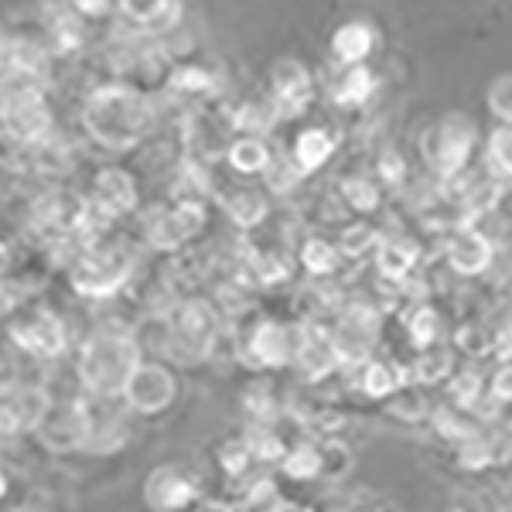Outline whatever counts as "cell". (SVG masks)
<instances>
[{"label": "cell", "instance_id": "1", "mask_svg": "<svg viewBox=\"0 0 512 512\" xmlns=\"http://www.w3.org/2000/svg\"><path fill=\"white\" fill-rule=\"evenodd\" d=\"M82 127L99 147L127 151L151 134L154 106L130 82H103L86 96L82 106Z\"/></svg>", "mask_w": 512, "mask_h": 512}, {"label": "cell", "instance_id": "2", "mask_svg": "<svg viewBox=\"0 0 512 512\" xmlns=\"http://www.w3.org/2000/svg\"><path fill=\"white\" fill-rule=\"evenodd\" d=\"M144 359L137 328L123 321H99V325L82 338L76 355V379L86 396H120L130 369Z\"/></svg>", "mask_w": 512, "mask_h": 512}, {"label": "cell", "instance_id": "3", "mask_svg": "<svg viewBox=\"0 0 512 512\" xmlns=\"http://www.w3.org/2000/svg\"><path fill=\"white\" fill-rule=\"evenodd\" d=\"M161 321V352L175 362L212 359L222 338V311L209 297H178Z\"/></svg>", "mask_w": 512, "mask_h": 512}, {"label": "cell", "instance_id": "4", "mask_svg": "<svg viewBox=\"0 0 512 512\" xmlns=\"http://www.w3.org/2000/svg\"><path fill=\"white\" fill-rule=\"evenodd\" d=\"M140 250L127 239H93L69 270V284L82 301H110L137 277Z\"/></svg>", "mask_w": 512, "mask_h": 512}, {"label": "cell", "instance_id": "5", "mask_svg": "<svg viewBox=\"0 0 512 512\" xmlns=\"http://www.w3.org/2000/svg\"><path fill=\"white\" fill-rule=\"evenodd\" d=\"M55 117L48 103L45 82L4 79L0 82V134L11 144L41 147L52 140Z\"/></svg>", "mask_w": 512, "mask_h": 512}, {"label": "cell", "instance_id": "6", "mask_svg": "<svg viewBox=\"0 0 512 512\" xmlns=\"http://www.w3.org/2000/svg\"><path fill=\"white\" fill-rule=\"evenodd\" d=\"M332 349L338 373L362 366L369 355H376L379 332H383V311L373 301H342L335 308V318L328 321Z\"/></svg>", "mask_w": 512, "mask_h": 512}, {"label": "cell", "instance_id": "7", "mask_svg": "<svg viewBox=\"0 0 512 512\" xmlns=\"http://www.w3.org/2000/svg\"><path fill=\"white\" fill-rule=\"evenodd\" d=\"M31 233L48 246L62 243H93L99 229L89 219L86 195L79 192H45L31 205Z\"/></svg>", "mask_w": 512, "mask_h": 512}, {"label": "cell", "instance_id": "8", "mask_svg": "<svg viewBox=\"0 0 512 512\" xmlns=\"http://www.w3.org/2000/svg\"><path fill=\"white\" fill-rule=\"evenodd\" d=\"M475 144H478L475 120L461 117V113H448L444 120H437L434 127L424 130L420 154H424V164L441 181H458L468 171Z\"/></svg>", "mask_w": 512, "mask_h": 512}, {"label": "cell", "instance_id": "9", "mask_svg": "<svg viewBox=\"0 0 512 512\" xmlns=\"http://www.w3.org/2000/svg\"><path fill=\"white\" fill-rule=\"evenodd\" d=\"M7 338L14 342V349H21L31 359L52 362L69 352L65 321L48 304H14L7 311Z\"/></svg>", "mask_w": 512, "mask_h": 512}, {"label": "cell", "instance_id": "10", "mask_svg": "<svg viewBox=\"0 0 512 512\" xmlns=\"http://www.w3.org/2000/svg\"><path fill=\"white\" fill-rule=\"evenodd\" d=\"M297 342V325L274 315H256L250 325L236 332V352L256 373H280L291 369Z\"/></svg>", "mask_w": 512, "mask_h": 512}, {"label": "cell", "instance_id": "11", "mask_svg": "<svg viewBox=\"0 0 512 512\" xmlns=\"http://www.w3.org/2000/svg\"><path fill=\"white\" fill-rule=\"evenodd\" d=\"M205 226V202L198 195H175V202L154 205L144 216V243L158 253L185 250Z\"/></svg>", "mask_w": 512, "mask_h": 512}, {"label": "cell", "instance_id": "12", "mask_svg": "<svg viewBox=\"0 0 512 512\" xmlns=\"http://www.w3.org/2000/svg\"><path fill=\"white\" fill-rule=\"evenodd\" d=\"M120 403L134 417H144V420L164 417L178 403L175 369L161 359H140L137 366L130 369L127 383H123Z\"/></svg>", "mask_w": 512, "mask_h": 512}, {"label": "cell", "instance_id": "13", "mask_svg": "<svg viewBox=\"0 0 512 512\" xmlns=\"http://www.w3.org/2000/svg\"><path fill=\"white\" fill-rule=\"evenodd\" d=\"M82 417H86V448L82 454H117L130 444V410L120 403V396H86L82 393Z\"/></svg>", "mask_w": 512, "mask_h": 512}, {"label": "cell", "instance_id": "14", "mask_svg": "<svg viewBox=\"0 0 512 512\" xmlns=\"http://www.w3.org/2000/svg\"><path fill=\"white\" fill-rule=\"evenodd\" d=\"M52 393L28 379H0V437L35 434L38 420L45 417Z\"/></svg>", "mask_w": 512, "mask_h": 512}, {"label": "cell", "instance_id": "15", "mask_svg": "<svg viewBox=\"0 0 512 512\" xmlns=\"http://www.w3.org/2000/svg\"><path fill=\"white\" fill-rule=\"evenodd\" d=\"M198 499H202V478L178 461H164L144 478V506L151 512H188Z\"/></svg>", "mask_w": 512, "mask_h": 512}, {"label": "cell", "instance_id": "16", "mask_svg": "<svg viewBox=\"0 0 512 512\" xmlns=\"http://www.w3.org/2000/svg\"><path fill=\"white\" fill-rule=\"evenodd\" d=\"M86 205H89V219L93 226L103 233L110 222H117L123 216L137 209V181L130 171L123 168H103L96 171L93 185L86 192Z\"/></svg>", "mask_w": 512, "mask_h": 512}, {"label": "cell", "instance_id": "17", "mask_svg": "<svg viewBox=\"0 0 512 512\" xmlns=\"http://www.w3.org/2000/svg\"><path fill=\"white\" fill-rule=\"evenodd\" d=\"M31 437H35L48 454H59V458H65V454H82V448H86L82 396H76V400H55L52 396L45 417L38 420Z\"/></svg>", "mask_w": 512, "mask_h": 512}, {"label": "cell", "instance_id": "18", "mask_svg": "<svg viewBox=\"0 0 512 512\" xmlns=\"http://www.w3.org/2000/svg\"><path fill=\"white\" fill-rule=\"evenodd\" d=\"M291 366L297 376L308 386L325 383L328 376L338 373L335 349H332V332H328V321L321 318H304L297 325V342H294V359Z\"/></svg>", "mask_w": 512, "mask_h": 512}, {"label": "cell", "instance_id": "19", "mask_svg": "<svg viewBox=\"0 0 512 512\" xmlns=\"http://www.w3.org/2000/svg\"><path fill=\"white\" fill-rule=\"evenodd\" d=\"M311 96H315V79H311L308 65H301L297 59H280L274 65V76H270V110H274V117H301L311 106Z\"/></svg>", "mask_w": 512, "mask_h": 512}, {"label": "cell", "instance_id": "20", "mask_svg": "<svg viewBox=\"0 0 512 512\" xmlns=\"http://www.w3.org/2000/svg\"><path fill=\"white\" fill-rule=\"evenodd\" d=\"M444 263L454 277L475 280L482 274H489V267L495 263V246L492 239L475 226H458L444 243Z\"/></svg>", "mask_w": 512, "mask_h": 512}, {"label": "cell", "instance_id": "21", "mask_svg": "<svg viewBox=\"0 0 512 512\" xmlns=\"http://www.w3.org/2000/svg\"><path fill=\"white\" fill-rule=\"evenodd\" d=\"M349 373H355V390L376 403H383L386 396L400 390L403 383H410L407 366H403L400 359H386V355H369L362 366L349 369Z\"/></svg>", "mask_w": 512, "mask_h": 512}, {"label": "cell", "instance_id": "22", "mask_svg": "<svg viewBox=\"0 0 512 512\" xmlns=\"http://www.w3.org/2000/svg\"><path fill=\"white\" fill-rule=\"evenodd\" d=\"M417 260H420V246L410 236H400V233H393V236L383 233L373 250V263H376L379 277L390 280V284H407Z\"/></svg>", "mask_w": 512, "mask_h": 512}, {"label": "cell", "instance_id": "23", "mask_svg": "<svg viewBox=\"0 0 512 512\" xmlns=\"http://www.w3.org/2000/svg\"><path fill=\"white\" fill-rule=\"evenodd\" d=\"M216 195H219L222 212H226V216L233 219V226L239 229H260L263 222L270 219V198L263 192H256V188L226 185V188H219Z\"/></svg>", "mask_w": 512, "mask_h": 512}, {"label": "cell", "instance_id": "24", "mask_svg": "<svg viewBox=\"0 0 512 512\" xmlns=\"http://www.w3.org/2000/svg\"><path fill=\"white\" fill-rule=\"evenodd\" d=\"M120 14L144 35H164L178 28L181 0H120Z\"/></svg>", "mask_w": 512, "mask_h": 512}, {"label": "cell", "instance_id": "25", "mask_svg": "<svg viewBox=\"0 0 512 512\" xmlns=\"http://www.w3.org/2000/svg\"><path fill=\"white\" fill-rule=\"evenodd\" d=\"M407 366V379L417 386H424V390H434V386H444L448 383V376L458 369V355H454L451 345L437 342L431 349H417V355L410 362H403Z\"/></svg>", "mask_w": 512, "mask_h": 512}, {"label": "cell", "instance_id": "26", "mask_svg": "<svg viewBox=\"0 0 512 512\" xmlns=\"http://www.w3.org/2000/svg\"><path fill=\"white\" fill-rule=\"evenodd\" d=\"M427 424L434 427V434L441 437L444 444H465V441H472V437L478 434H485V424L478 417H472L468 410H461V407H454V403L448 400H441V403H434V410H431V417H427Z\"/></svg>", "mask_w": 512, "mask_h": 512}, {"label": "cell", "instance_id": "27", "mask_svg": "<svg viewBox=\"0 0 512 512\" xmlns=\"http://www.w3.org/2000/svg\"><path fill=\"white\" fill-rule=\"evenodd\" d=\"M277 472L287 478V482H318L321 472V451H318V437H297V441H287L284 454L277 458Z\"/></svg>", "mask_w": 512, "mask_h": 512}, {"label": "cell", "instance_id": "28", "mask_svg": "<svg viewBox=\"0 0 512 512\" xmlns=\"http://www.w3.org/2000/svg\"><path fill=\"white\" fill-rule=\"evenodd\" d=\"M239 403H243L246 420H260V424H280L284 417V400L277 393V383L267 376H256L243 386L239 393Z\"/></svg>", "mask_w": 512, "mask_h": 512}, {"label": "cell", "instance_id": "29", "mask_svg": "<svg viewBox=\"0 0 512 512\" xmlns=\"http://www.w3.org/2000/svg\"><path fill=\"white\" fill-rule=\"evenodd\" d=\"M431 410H434L431 393H427L424 386H417V383H403L400 390L390 393L383 400V414L393 417L396 424H410V427L427 424Z\"/></svg>", "mask_w": 512, "mask_h": 512}, {"label": "cell", "instance_id": "30", "mask_svg": "<svg viewBox=\"0 0 512 512\" xmlns=\"http://www.w3.org/2000/svg\"><path fill=\"white\" fill-rule=\"evenodd\" d=\"M403 332H407V342L417 349H431V345L444 342V315L441 308H434L431 301H414L403 318Z\"/></svg>", "mask_w": 512, "mask_h": 512}, {"label": "cell", "instance_id": "31", "mask_svg": "<svg viewBox=\"0 0 512 512\" xmlns=\"http://www.w3.org/2000/svg\"><path fill=\"white\" fill-rule=\"evenodd\" d=\"M335 154V137L321 127H308L297 134V144L291 151V164L301 175H315L328 164V158Z\"/></svg>", "mask_w": 512, "mask_h": 512}, {"label": "cell", "instance_id": "32", "mask_svg": "<svg viewBox=\"0 0 512 512\" xmlns=\"http://www.w3.org/2000/svg\"><path fill=\"white\" fill-rule=\"evenodd\" d=\"M226 161L236 175H263L270 168V161H274V151H270V144L263 137L243 134L226 147Z\"/></svg>", "mask_w": 512, "mask_h": 512}, {"label": "cell", "instance_id": "33", "mask_svg": "<svg viewBox=\"0 0 512 512\" xmlns=\"http://www.w3.org/2000/svg\"><path fill=\"white\" fill-rule=\"evenodd\" d=\"M376 38H373V28L362 21H349L342 24V28L332 35V52L335 59L342 65H362L366 62V55L373 52Z\"/></svg>", "mask_w": 512, "mask_h": 512}, {"label": "cell", "instance_id": "34", "mask_svg": "<svg viewBox=\"0 0 512 512\" xmlns=\"http://www.w3.org/2000/svg\"><path fill=\"white\" fill-rule=\"evenodd\" d=\"M48 35L62 55H76L86 45V28H82V14L72 11L69 4H55L48 11Z\"/></svg>", "mask_w": 512, "mask_h": 512}, {"label": "cell", "instance_id": "35", "mask_svg": "<svg viewBox=\"0 0 512 512\" xmlns=\"http://www.w3.org/2000/svg\"><path fill=\"white\" fill-rule=\"evenodd\" d=\"M318 451H321V472H318L321 482L338 485V482H345V478L355 472V451H352V444L342 441L338 434L321 437Z\"/></svg>", "mask_w": 512, "mask_h": 512}, {"label": "cell", "instance_id": "36", "mask_svg": "<svg viewBox=\"0 0 512 512\" xmlns=\"http://www.w3.org/2000/svg\"><path fill=\"white\" fill-rule=\"evenodd\" d=\"M246 270L253 274L256 284L263 287H277V284H287L291 280V256H284L280 250H260V246H250L246 250Z\"/></svg>", "mask_w": 512, "mask_h": 512}, {"label": "cell", "instance_id": "37", "mask_svg": "<svg viewBox=\"0 0 512 512\" xmlns=\"http://www.w3.org/2000/svg\"><path fill=\"white\" fill-rule=\"evenodd\" d=\"M373 93H376V76L366 69V65H345V72L338 76V82H332V99L338 106H345V110L362 106Z\"/></svg>", "mask_w": 512, "mask_h": 512}, {"label": "cell", "instance_id": "38", "mask_svg": "<svg viewBox=\"0 0 512 512\" xmlns=\"http://www.w3.org/2000/svg\"><path fill=\"white\" fill-rule=\"evenodd\" d=\"M297 260L308 270L311 277H335L338 267H342V253H338L335 239L325 236H308L297 250Z\"/></svg>", "mask_w": 512, "mask_h": 512}, {"label": "cell", "instance_id": "39", "mask_svg": "<svg viewBox=\"0 0 512 512\" xmlns=\"http://www.w3.org/2000/svg\"><path fill=\"white\" fill-rule=\"evenodd\" d=\"M243 441L250 448L256 465H277V458L287 448V437L280 434L277 424H260V420H250L243 431Z\"/></svg>", "mask_w": 512, "mask_h": 512}, {"label": "cell", "instance_id": "40", "mask_svg": "<svg viewBox=\"0 0 512 512\" xmlns=\"http://www.w3.org/2000/svg\"><path fill=\"white\" fill-rule=\"evenodd\" d=\"M451 454H454V461H458L461 472H472V475L489 472V468H495L502 461L499 458V444H495L489 434H478V437H472V441H465V444H454Z\"/></svg>", "mask_w": 512, "mask_h": 512}, {"label": "cell", "instance_id": "41", "mask_svg": "<svg viewBox=\"0 0 512 512\" xmlns=\"http://www.w3.org/2000/svg\"><path fill=\"white\" fill-rule=\"evenodd\" d=\"M338 195H342V202L349 205L352 212H359V216H373L379 205H383V192H379L376 181L366 175L342 178L338 181Z\"/></svg>", "mask_w": 512, "mask_h": 512}, {"label": "cell", "instance_id": "42", "mask_svg": "<svg viewBox=\"0 0 512 512\" xmlns=\"http://www.w3.org/2000/svg\"><path fill=\"white\" fill-rule=\"evenodd\" d=\"M216 465H219V472L226 475V478H233V482H246V478H250L256 468H260L253 461V454H250V448H246L243 437H233V441L219 444Z\"/></svg>", "mask_w": 512, "mask_h": 512}, {"label": "cell", "instance_id": "43", "mask_svg": "<svg viewBox=\"0 0 512 512\" xmlns=\"http://www.w3.org/2000/svg\"><path fill=\"white\" fill-rule=\"evenodd\" d=\"M379 229L373 226V222H366V219H359V222H352V226H345L342 233H338V253H342V260H359V256H369L376 250V243H379Z\"/></svg>", "mask_w": 512, "mask_h": 512}, {"label": "cell", "instance_id": "44", "mask_svg": "<svg viewBox=\"0 0 512 512\" xmlns=\"http://www.w3.org/2000/svg\"><path fill=\"white\" fill-rule=\"evenodd\" d=\"M512 140H509V127L502 123V127L492 130L489 137V147H485V164H489V181L495 185L506 188L509 185V171H512Z\"/></svg>", "mask_w": 512, "mask_h": 512}, {"label": "cell", "instance_id": "45", "mask_svg": "<svg viewBox=\"0 0 512 512\" xmlns=\"http://www.w3.org/2000/svg\"><path fill=\"white\" fill-rule=\"evenodd\" d=\"M451 349L454 355H468V359L492 355V328H485L482 321H465V325L451 335Z\"/></svg>", "mask_w": 512, "mask_h": 512}, {"label": "cell", "instance_id": "46", "mask_svg": "<svg viewBox=\"0 0 512 512\" xmlns=\"http://www.w3.org/2000/svg\"><path fill=\"white\" fill-rule=\"evenodd\" d=\"M171 89H178V93H192V96H209L216 93V79H212V72L198 69V65H181V69L171 72Z\"/></svg>", "mask_w": 512, "mask_h": 512}, {"label": "cell", "instance_id": "47", "mask_svg": "<svg viewBox=\"0 0 512 512\" xmlns=\"http://www.w3.org/2000/svg\"><path fill=\"white\" fill-rule=\"evenodd\" d=\"M512 366L509 362H499L495 366V373L492 376H485V393H489V400L492 403H499L502 410L509 407V400H512Z\"/></svg>", "mask_w": 512, "mask_h": 512}, {"label": "cell", "instance_id": "48", "mask_svg": "<svg viewBox=\"0 0 512 512\" xmlns=\"http://www.w3.org/2000/svg\"><path fill=\"white\" fill-rule=\"evenodd\" d=\"M489 110H492L495 120L506 123V127H509V117H512V86H509V76H499V79L492 82Z\"/></svg>", "mask_w": 512, "mask_h": 512}, {"label": "cell", "instance_id": "49", "mask_svg": "<svg viewBox=\"0 0 512 512\" xmlns=\"http://www.w3.org/2000/svg\"><path fill=\"white\" fill-rule=\"evenodd\" d=\"M407 175H410V168L403 164L400 154H396V151H383V154H379V178L390 181L393 188H400L403 181H407Z\"/></svg>", "mask_w": 512, "mask_h": 512}, {"label": "cell", "instance_id": "50", "mask_svg": "<svg viewBox=\"0 0 512 512\" xmlns=\"http://www.w3.org/2000/svg\"><path fill=\"white\" fill-rule=\"evenodd\" d=\"M495 506H485L478 492H458L448 502V512H492Z\"/></svg>", "mask_w": 512, "mask_h": 512}, {"label": "cell", "instance_id": "51", "mask_svg": "<svg viewBox=\"0 0 512 512\" xmlns=\"http://www.w3.org/2000/svg\"><path fill=\"white\" fill-rule=\"evenodd\" d=\"M82 18H103V14L113 11V0H65Z\"/></svg>", "mask_w": 512, "mask_h": 512}, {"label": "cell", "instance_id": "52", "mask_svg": "<svg viewBox=\"0 0 512 512\" xmlns=\"http://www.w3.org/2000/svg\"><path fill=\"white\" fill-rule=\"evenodd\" d=\"M18 304V294H14L11 280H7V274H0V315H7V311Z\"/></svg>", "mask_w": 512, "mask_h": 512}, {"label": "cell", "instance_id": "53", "mask_svg": "<svg viewBox=\"0 0 512 512\" xmlns=\"http://www.w3.org/2000/svg\"><path fill=\"white\" fill-rule=\"evenodd\" d=\"M188 512H236V509L226 506V502H219V499H205V495H202V499H198Z\"/></svg>", "mask_w": 512, "mask_h": 512}, {"label": "cell", "instance_id": "54", "mask_svg": "<svg viewBox=\"0 0 512 512\" xmlns=\"http://www.w3.org/2000/svg\"><path fill=\"white\" fill-rule=\"evenodd\" d=\"M359 512H396L393 502H383V499H373V502H366Z\"/></svg>", "mask_w": 512, "mask_h": 512}, {"label": "cell", "instance_id": "55", "mask_svg": "<svg viewBox=\"0 0 512 512\" xmlns=\"http://www.w3.org/2000/svg\"><path fill=\"white\" fill-rule=\"evenodd\" d=\"M7 495H11V475H7V468L0 465V502H4Z\"/></svg>", "mask_w": 512, "mask_h": 512}, {"label": "cell", "instance_id": "56", "mask_svg": "<svg viewBox=\"0 0 512 512\" xmlns=\"http://www.w3.org/2000/svg\"><path fill=\"white\" fill-rule=\"evenodd\" d=\"M492 512H509V506H506V502H502V506H495Z\"/></svg>", "mask_w": 512, "mask_h": 512}]
</instances>
